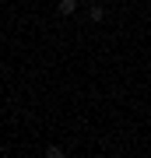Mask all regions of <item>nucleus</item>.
<instances>
[{"instance_id": "f03ea898", "label": "nucleus", "mask_w": 151, "mask_h": 158, "mask_svg": "<svg viewBox=\"0 0 151 158\" xmlns=\"http://www.w3.org/2000/svg\"><path fill=\"white\" fill-rule=\"evenodd\" d=\"M102 18H106L102 4H91V7H88V21H102Z\"/></svg>"}, {"instance_id": "f257e3e1", "label": "nucleus", "mask_w": 151, "mask_h": 158, "mask_svg": "<svg viewBox=\"0 0 151 158\" xmlns=\"http://www.w3.org/2000/svg\"><path fill=\"white\" fill-rule=\"evenodd\" d=\"M56 11H60L63 18H70L74 11H78V0H60V4H56Z\"/></svg>"}]
</instances>
